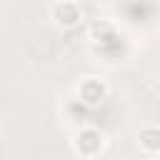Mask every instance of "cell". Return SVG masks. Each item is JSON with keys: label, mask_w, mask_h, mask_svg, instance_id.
<instances>
[{"label": "cell", "mask_w": 160, "mask_h": 160, "mask_svg": "<svg viewBox=\"0 0 160 160\" xmlns=\"http://www.w3.org/2000/svg\"><path fill=\"white\" fill-rule=\"evenodd\" d=\"M50 18L60 28H75L82 20V10H80V5L75 0H60V2H55L50 8Z\"/></svg>", "instance_id": "obj_3"}, {"label": "cell", "mask_w": 160, "mask_h": 160, "mask_svg": "<svg viewBox=\"0 0 160 160\" xmlns=\"http://www.w3.org/2000/svg\"><path fill=\"white\" fill-rule=\"evenodd\" d=\"M138 142L140 150L148 155H160V128L158 125H145L138 132Z\"/></svg>", "instance_id": "obj_4"}, {"label": "cell", "mask_w": 160, "mask_h": 160, "mask_svg": "<svg viewBox=\"0 0 160 160\" xmlns=\"http://www.w3.org/2000/svg\"><path fill=\"white\" fill-rule=\"evenodd\" d=\"M108 92H110L108 82H105L102 78H95V75L82 78L80 85H78V95H80V100H82L85 105H90V108H98V105L108 98Z\"/></svg>", "instance_id": "obj_2"}, {"label": "cell", "mask_w": 160, "mask_h": 160, "mask_svg": "<svg viewBox=\"0 0 160 160\" xmlns=\"http://www.w3.org/2000/svg\"><path fill=\"white\" fill-rule=\"evenodd\" d=\"M70 145H72L75 155H80V158H98L105 150V135L98 128H82L72 135Z\"/></svg>", "instance_id": "obj_1"}, {"label": "cell", "mask_w": 160, "mask_h": 160, "mask_svg": "<svg viewBox=\"0 0 160 160\" xmlns=\"http://www.w3.org/2000/svg\"><path fill=\"white\" fill-rule=\"evenodd\" d=\"M150 160H160V155H152V158H150Z\"/></svg>", "instance_id": "obj_6"}, {"label": "cell", "mask_w": 160, "mask_h": 160, "mask_svg": "<svg viewBox=\"0 0 160 160\" xmlns=\"http://www.w3.org/2000/svg\"><path fill=\"white\" fill-rule=\"evenodd\" d=\"M108 35H112V22L110 20H98L90 25V38L98 42V40H108Z\"/></svg>", "instance_id": "obj_5"}]
</instances>
